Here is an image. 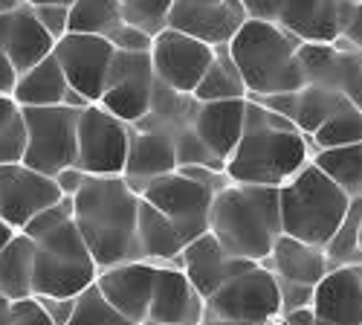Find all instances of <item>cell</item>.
Masks as SVG:
<instances>
[{
	"instance_id": "74e56055",
	"label": "cell",
	"mask_w": 362,
	"mask_h": 325,
	"mask_svg": "<svg viewBox=\"0 0 362 325\" xmlns=\"http://www.w3.org/2000/svg\"><path fill=\"white\" fill-rule=\"evenodd\" d=\"M73 218V198L70 195H64L58 203H52L49 210H44V212H38L33 221H29L23 229H18V232H23V235H29V239H41V235H47V232H52L55 227H62V224H67Z\"/></svg>"
},
{
	"instance_id": "30bf717a",
	"label": "cell",
	"mask_w": 362,
	"mask_h": 325,
	"mask_svg": "<svg viewBox=\"0 0 362 325\" xmlns=\"http://www.w3.org/2000/svg\"><path fill=\"white\" fill-rule=\"evenodd\" d=\"M250 18L276 23L301 44H337L342 0H244Z\"/></svg>"
},
{
	"instance_id": "8d00e7d4",
	"label": "cell",
	"mask_w": 362,
	"mask_h": 325,
	"mask_svg": "<svg viewBox=\"0 0 362 325\" xmlns=\"http://www.w3.org/2000/svg\"><path fill=\"white\" fill-rule=\"evenodd\" d=\"M119 6H122L128 23L145 29L151 35H157L160 29H165L171 0H119Z\"/></svg>"
},
{
	"instance_id": "8992f818",
	"label": "cell",
	"mask_w": 362,
	"mask_h": 325,
	"mask_svg": "<svg viewBox=\"0 0 362 325\" xmlns=\"http://www.w3.org/2000/svg\"><path fill=\"white\" fill-rule=\"evenodd\" d=\"M99 276L73 218L35 239V279L33 297H78Z\"/></svg>"
},
{
	"instance_id": "ac0fdd59",
	"label": "cell",
	"mask_w": 362,
	"mask_h": 325,
	"mask_svg": "<svg viewBox=\"0 0 362 325\" xmlns=\"http://www.w3.org/2000/svg\"><path fill=\"white\" fill-rule=\"evenodd\" d=\"M154 276H157V264L125 261V264H113V268L99 270L93 285L119 314L139 325L148 319L151 293H154Z\"/></svg>"
},
{
	"instance_id": "f6af8a7d",
	"label": "cell",
	"mask_w": 362,
	"mask_h": 325,
	"mask_svg": "<svg viewBox=\"0 0 362 325\" xmlns=\"http://www.w3.org/2000/svg\"><path fill=\"white\" fill-rule=\"evenodd\" d=\"M269 110H276L281 116H287V120H293L296 116V105H298V91H287V93H269V96H247Z\"/></svg>"
},
{
	"instance_id": "91938a15",
	"label": "cell",
	"mask_w": 362,
	"mask_h": 325,
	"mask_svg": "<svg viewBox=\"0 0 362 325\" xmlns=\"http://www.w3.org/2000/svg\"><path fill=\"white\" fill-rule=\"evenodd\" d=\"M351 4H362V0H351Z\"/></svg>"
},
{
	"instance_id": "4fadbf2b",
	"label": "cell",
	"mask_w": 362,
	"mask_h": 325,
	"mask_svg": "<svg viewBox=\"0 0 362 325\" xmlns=\"http://www.w3.org/2000/svg\"><path fill=\"white\" fill-rule=\"evenodd\" d=\"M148 55H151V67H154L157 81H163L177 93L194 96L200 79L206 76L209 64L215 58V47L165 26L151 41Z\"/></svg>"
},
{
	"instance_id": "d590c367",
	"label": "cell",
	"mask_w": 362,
	"mask_h": 325,
	"mask_svg": "<svg viewBox=\"0 0 362 325\" xmlns=\"http://www.w3.org/2000/svg\"><path fill=\"white\" fill-rule=\"evenodd\" d=\"M67 325H136V322H131L128 317L119 314L99 293V287L90 285L84 293L76 297V311H73Z\"/></svg>"
},
{
	"instance_id": "e0dca14e",
	"label": "cell",
	"mask_w": 362,
	"mask_h": 325,
	"mask_svg": "<svg viewBox=\"0 0 362 325\" xmlns=\"http://www.w3.org/2000/svg\"><path fill=\"white\" fill-rule=\"evenodd\" d=\"M298 58L305 84L337 91L362 110V62L356 50H345L339 44H301Z\"/></svg>"
},
{
	"instance_id": "f1b7e54d",
	"label": "cell",
	"mask_w": 362,
	"mask_h": 325,
	"mask_svg": "<svg viewBox=\"0 0 362 325\" xmlns=\"http://www.w3.org/2000/svg\"><path fill=\"white\" fill-rule=\"evenodd\" d=\"M247 84L240 79L232 55L226 47H215V58L209 64L206 76L200 79L194 99L197 102H226V99H247Z\"/></svg>"
},
{
	"instance_id": "836d02e7",
	"label": "cell",
	"mask_w": 362,
	"mask_h": 325,
	"mask_svg": "<svg viewBox=\"0 0 362 325\" xmlns=\"http://www.w3.org/2000/svg\"><path fill=\"white\" fill-rule=\"evenodd\" d=\"M310 142H313L316 152L362 142V110H359L356 105H351V102L342 105L322 128H316V131L310 134Z\"/></svg>"
},
{
	"instance_id": "9a60e30c",
	"label": "cell",
	"mask_w": 362,
	"mask_h": 325,
	"mask_svg": "<svg viewBox=\"0 0 362 325\" xmlns=\"http://www.w3.org/2000/svg\"><path fill=\"white\" fill-rule=\"evenodd\" d=\"M247 18L244 0H171L165 26L209 47H226Z\"/></svg>"
},
{
	"instance_id": "ee69618b",
	"label": "cell",
	"mask_w": 362,
	"mask_h": 325,
	"mask_svg": "<svg viewBox=\"0 0 362 325\" xmlns=\"http://www.w3.org/2000/svg\"><path fill=\"white\" fill-rule=\"evenodd\" d=\"M35 300L41 302V308L47 311L52 325H67L76 311V297H35Z\"/></svg>"
},
{
	"instance_id": "9c48e42d",
	"label": "cell",
	"mask_w": 362,
	"mask_h": 325,
	"mask_svg": "<svg viewBox=\"0 0 362 325\" xmlns=\"http://www.w3.org/2000/svg\"><path fill=\"white\" fill-rule=\"evenodd\" d=\"M218 189L197 183L194 177L183 171H168L163 177L148 181L139 192L142 200H148L154 210H160L183 235V241H194L203 232H209V218H212V203Z\"/></svg>"
},
{
	"instance_id": "8fae6325",
	"label": "cell",
	"mask_w": 362,
	"mask_h": 325,
	"mask_svg": "<svg viewBox=\"0 0 362 325\" xmlns=\"http://www.w3.org/2000/svg\"><path fill=\"white\" fill-rule=\"evenodd\" d=\"M131 125L116 120L99 102L78 113V152L76 166L90 177H116L125 171Z\"/></svg>"
},
{
	"instance_id": "cb8c5ba5",
	"label": "cell",
	"mask_w": 362,
	"mask_h": 325,
	"mask_svg": "<svg viewBox=\"0 0 362 325\" xmlns=\"http://www.w3.org/2000/svg\"><path fill=\"white\" fill-rule=\"evenodd\" d=\"M313 311L330 325H362V264L330 268L316 285Z\"/></svg>"
},
{
	"instance_id": "b9f144b4",
	"label": "cell",
	"mask_w": 362,
	"mask_h": 325,
	"mask_svg": "<svg viewBox=\"0 0 362 325\" xmlns=\"http://www.w3.org/2000/svg\"><path fill=\"white\" fill-rule=\"evenodd\" d=\"M35 18L44 23L47 33L58 41L62 35H67V18H70V6H58V4H47V6H33Z\"/></svg>"
},
{
	"instance_id": "f546056e",
	"label": "cell",
	"mask_w": 362,
	"mask_h": 325,
	"mask_svg": "<svg viewBox=\"0 0 362 325\" xmlns=\"http://www.w3.org/2000/svg\"><path fill=\"white\" fill-rule=\"evenodd\" d=\"M122 23L125 12L119 6V0H73L70 4L67 33L110 38Z\"/></svg>"
},
{
	"instance_id": "816d5d0a",
	"label": "cell",
	"mask_w": 362,
	"mask_h": 325,
	"mask_svg": "<svg viewBox=\"0 0 362 325\" xmlns=\"http://www.w3.org/2000/svg\"><path fill=\"white\" fill-rule=\"evenodd\" d=\"M21 6H26V0H0V15H9Z\"/></svg>"
},
{
	"instance_id": "52a82bcc",
	"label": "cell",
	"mask_w": 362,
	"mask_h": 325,
	"mask_svg": "<svg viewBox=\"0 0 362 325\" xmlns=\"http://www.w3.org/2000/svg\"><path fill=\"white\" fill-rule=\"evenodd\" d=\"M78 113L76 108H23L26 149L21 163L33 171L55 177L62 169L76 166L78 152Z\"/></svg>"
},
{
	"instance_id": "603a6c76",
	"label": "cell",
	"mask_w": 362,
	"mask_h": 325,
	"mask_svg": "<svg viewBox=\"0 0 362 325\" xmlns=\"http://www.w3.org/2000/svg\"><path fill=\"white\" fill-rule=\"evenodd\" d=\"M168 171H177V152L171 134L160 128L131 125L128 137V160L122 177L131 183L134 192H142V186L154 177H163Z\"/></svg>"
},
{
	"instance_id": "ffe728a7",
	"label": "cell",
	"mask_w": 362,
	"mask_h": 325,
	"mask_svg": "<svg viewBox=\"0 0 362 325\" xmlns=\"http://www.w3.org/2000/svg\"><path fill=\"white\" fill-rule=\"evenodd\" d=\"M177 268L186 273V279L197 287V293L203 300H209L218 287H223L232 276H238L240 270H247L250 264L255 261H244V258H235L229 256L212 232H203L200 239L189 241L183 247V253L177 256Z\"/></svg>"
},
{
	"instance_id": "681fc988",
	"label": "cell",
	"mask_w": 362,
	"mask_h": 325,
	"mask_svg": "<svg viewBox=\"0 0 362 325\" xmlns=\"http://www.w3.org/2000/svg\"><path fill=\"white\" fill-rule=\"evenodd\" d=\"M12 311H15V302L0 293V325H12Z\"/></svg>"
},
{
	"instance_id": "44dd1931",
	"label": "cell",
	"mask_w": 362,
	"mask_h": 325,
	"mask_svg": "<svg viewBox=\"0 0 362 325\" xmlns=\"http://www.w3.org/2000/svg\"><path fill=\"white\" fill-rule=\"evenodd\" d=\"M52 50L55 38L44 29L29 4L9 15H0V55L12 64L18 76L52 55Z\"/></svg>"
},
{
	"instance_id": "83f0119b",
	"label": "cell",
	"mask_w": 362,
	"mask_h": 325,
	"mask_svg": "<svg viewBox=\"0 0 362 325\" xmlns=\"http://www.w3.org/2000/svg\"><path fill=\"white\" fill-rule=\"evenodd\" d=\"M35 279V241L23 232H15L12 241L0 253V293L12 302L33 297Z\"/></svg>"
},
{
	"instance_id": "277c9868",
	"label": "cell",
	"mask_w": 362,
	"mask_h": 325,
	"mask_svg": "<svg viewBox=\"0 0 362 325\" xmlns=\"http://www.w3.org/2000/svg\"><path fill=\"white\" fill-rule=\"evenodd\" d=\"M226 50L250 96L287 93L305 87V70H301L298 58L301 41L287 35L276 23L247 18L238 35L226 44Z\"/></svg>"
},
{
	"instance_id": "9f6ffc18",
	"label": "cell",
	"mask_w": 362,
	"mask_h": 325,
	"mask_svg": "<svg viewBox=\"0 0 362 325\" xmlns=\"http://www.w3.org/2000/svg\"><path fill=\"white\" fill-rule=\"evenodd\" d=\"M139 325H163V322H151V319H145V322H139Z\"/></svg>"
},
{
	"instance_id": "484cf974",
	"label": "cell",
	"mask_w": 362,
	"mask_h": 325,
	"mask_svg": "<svg viewBox=\"0 0 362 325\" xmlns=\"http://www.w3.org/2000/svg\"><path fill=\"white\" fill-rule=\"evenodd\" d=\"M67 93H70V84L62 64L55 62V55H47L44 62L23 70L15 79L9 96L21 108H55V105H64Z\"/></svg>"
},
{
	"instance_id": "d6986e66",
	"label": "cell",
	"mask_w": 362,
	"mask_h": 325,
	"mask_svg": "<svg viewBox=\"0 0 362 325\" xmlns=\"http://www.w3.org/2000/svg\"><path fill=\"white\" fill-rule=\"evenodd\" d=\"M203 317H206V300L186 279V273L174 261L157 264L148 319L163 325H200Z\"/></svg>"
},
{
	"instance_id": "5b68a950",
	"label": "cell",
	"mask_w": 362,
	"mask_h": 325,
	"mask_svg": "<svg viewBox=\"0 0 362 325\" xmlns=\"http://www.w3.org/2000/svg\"><path fill=\"white\" fill-rule=\"evenodd\" d=\"M351 200L354 198L339 189L327 174H322L310 160L290 183L279 189L281 232L298 241L325 247L342 224Z\"/></svg>"
},
{
	"instance_id": "ba28073f",
	"label": "cell",
	"mask_w": 362,
	"mask_h": 325,
	"mask_svg": "<svg viewBox=\"0 0 362 325\" xmlns=\"http://www.w3.org/2000/svg\"><path fill=\"white\" fill-rule=\"evenodd\" d=\"M281 317L279 279L267 264H250L206 300L203 319H232L267 325Z\"/></svg>"
},
{
	"instance_id": "2e32d148",
	"label": "cell",
	"mask_w": 362,
	"mask_h": 325,
	"mask_svg": "<svg viewBox=\"0 0 362 325\" xmlns=\"http://www.w3.org/2000/svg\"><path fill=\"white\" fill-rule=\"evenodd\" d=\"M62 198L64 195L52 177L26 169L23 163L0 166V221H6L12 229H23Z\"/></svg>"
},
{
	"instance_id": "ab89813d",
	"label": "cell",
	"mask_w": 362,
	"mask_h": 325,
	"mask_svg": "<svg viewBox=\"0 0 362 325\" xmlns=\"http://www.w3.org/2000/svg\"><path fill=\"white\" fill-rule=\"evenodd\" d=\"M107 41H110L119 52H148V50H151V41H154V35L125 21Z\"/></svg>"
},
{
	"instance_id": "7dc6e473",
	"label": "cell",
	"mask_w": 362,
	"mask_h": 325,
	"mask_svg": "<svg viewBox=\"0 0 362 325\" xmlns=\"http://www.w3.org/2000/svg\"><path fill=\"white\" fill-rule=\"evenodd\" d=\"M281 319L287 325H316V311H313V305L310 308H298V311L281 314Z\"/></svg>"
},
{
	"instance_id": "4316f807",
	"label": "cell",
	"mask_w": 362,
	"mask_h": 325,
	"mask_svg": "<svg viewBox=\"0 0 362 325\" xmlns=\"http://www.w3.org/2000/svg\"><path fill=\"white\" fill-rule=\"evenodd\" d=\"M136 241H139V258L151 261V264H171V261H177V256L186 247L177 227L160 210H154L148 200L139 203Z\"/></svg>"
},
{
	"instance_id": "e575fe53",
	"label": "cell",
	"mask_w": 362,
	"mask_h": 325,
	"mask_svg": "<svg viewBox=\"0 0 362 325\" xmlns=\"http://www.w3.org/2000/svg\"><path fill=\"white\" fill-rule=\"evenodd\" d=\"M23 149H26L23 108L9 93H0V166L21 163Z\"/></svg>"
},
{
	"instance_id": "60d3db41",
	"label": "cell",
	"mask_w": 362,
	"mask_h": 325,
	"mask_svg": "<svg viewBox=\"0 0 362 325\" xmlns=\"http://www.w3.org/2000/svg\"><path fill=\"white\" fill-rule=\"evenodd\" d=\"M313 285H298V282H287L279 279V300H281V314L298 311V308H310L313 305Z\"/></svg>"
},
{
	"instance_id": "f907efd6",
	"label": "cell",
	"mask_w": 362,
	"mask_h": 325,
	"mask_svg": "<svg viewBox=\"0 0 362 325\" xmlns=\"http://www.w3.org/2000/svg\"><path fill=\"white\" fill-rule=\"evenodd\" d=\"M15 232H18V229H12L6 221H0V253H4V247L12 241V235H15Z\"/></svg>"
},
{
	"instance_id": "6f0895ef",
	"label": "cell",
	"mask_w": 362,
	"mask_h": 325,
	"mask_svg": "<svg viewBox=\"0 0 362 325\" xmlns=\"http://www.w3.org/2000/svg\"><path fill=\"white\" fill-rule=\"evenodd\" d=\"M359 247H362V227H359Z\"/></svg>"
},
{
	"instance_id": "94428289",
	"label": "cell",
	"mask_w": 362,
	"mask_h": 325,
	"mask_svg": "<svg viewBox=\"0 0 362 325\" xmlns=\"http://www.w3.org/2000/svg\"><path fill=\"white\" fill-rule=\"evenodd\" d=\"M359 62H362V52H359Z\"/></svg>"
},
{
	"instance_id": "f5cc1de1",
	"label": "cell",
	"mask_w": 362,
	"mask_h": 325,
	"mask_svg": "<svg viewBox=\"0 0 362 325\" xmlns=\"http://www.w3.org/2000/svg\"><path fill=\"white\" fill-rule=\"evenodd\" d=\"M29 6H47V4H58V6H70L73 0H26Z\"/></svg>"
},
{
	"instance_id": "bcb514c9",
	"label": "cell",
	"mask_w": 362,
	"mask_h": 325,
	"mask_svg": "<svg viewBox=\"0 0 362 325\" xmlns=\"http://www.w3.org/2000/svg\"><path fill=\"white\" fill-rule=\"evenodd\" d=\"M87 177L90 174H84L78 166H70V169H62V171H58L55 177H52V181L58 183V189H62V195H76L81 186H84V181H87Z\"/></svg>"
},
{
	"instance_id": "7402d4cb",
	"label": "cell",
	"mask_w": 362,
	"mask_h": 325,
	"mask_svg": "<svg viewBox=\"0 0 362 325\" xmlns=\"http://www.w3.org/2000/svg\"><path fill=\"white\" fill-rule=\"evenodd\" d=\"M244 113H247V99L197 102L192 128L200 137V142L212 152V157L223 166V171L235 145L244 137Z\"/></svg>"
},
{
	"instance_id": "d4e9b609",
	"label": "cell",
	"mask_w": 362,
	"mask_h": 325,
	"mask_svg": "<svg viewBox=\"0 0 362 325\" xmlns=\"http://www.w3.org/2000/svg\"><path fill=\"white\" fill-rule=\"evenodd\" d=\"M264 264L276 273V279H287V282H298V285H313V287L330 270L325 247L298 241V239H293V235H281Z\"/></svg>"
},
{
	"instance_id": "db71d44e",
	"label": "cell",
	"mask_w": 362,
	"mask_h": 325,
	"mask_svg": "<svg viewBox=\"0 0 362 325\" xmlns=\"http://www.w3.org/2000/svg\"><path fill=\"white\" fill-rule=\"evenodd\" d=\"M200 325H255V322H232V319H203Z\"/></svg>"
},
{
	"instance_id": "c3c4849f",
	"label": "cell",
	"mask_w": 362,
	"mask_h": 325,
	"mask_svg": "<svg viewBox=\"0 0 362 325\" xmlns=\"http://www.w3.org/2000/svg\"><path fill=\"white\" fill-rule=\"evenodd\" d=\"M15 79H18V73L12 70V64L6 62V58L0 55V93H12Z\"/></svg>"
},
{
	"instance_id": "7c38bea8",
	"label": "cell",
	"mask_w": 362,
	"mask_h": 325,
	"mask_svg": "<svg viewBox=\"0 0 362 325\" xmlns=\"http://www.w3.org/2000/svg\"><path fill=\"white\" fill-rule=\"evenodd\" d=\"M154 84H157V76H154V67H151L148 52H119L116 50L99 105L107 113H113L116 120H122L125 125H136L151 110Z\"/></svg>"
},
{
	"instance_id": "4dcf8cb0",
	"label": "cell",
	"mask_w": 362,
	"mask_h": 325,
	"mask_svg": "<svg viewBox=\"0 0 362 325\" xmlns=\"http://www.w3.org/2000/svg\"><path fill=\"white\" fill-rule=\"evenodd\" d=\"M313 166L327 174L339 189L351 198L362 195V142L339 145V149H322L313 154Z\"/></svg>"
},
{
	"instance_id": "1f68e13d",
	"label": "cell",
	"mask_w": 362,
	"mask_h": 325,
	"mask_svg": "<svg viewBox=\"0 0 362 325\" xmlns=\"http://www.w3.org/2000/svg\"><path fill=\"white\" fill-rule=\"evenodd\" d=\"M342 105H348V99L337 91H327L319 84H305L298 91V105H296V116L293 122L301 134H313L316 128H322L330 116H334Z\"/></svg>"
},
{
	"instance_id": "f35d334b",
	"label": "cell",
	"mask_w": 362,
	"mask_h": 325,
	"mask_svg": "<svg viewBox=\"0 0 362 325\" xmlns=\"http://www.w3.org/2000/svg\"><path fill=\"white\" fill-rule=\"evenodd\" d=\"M339 47L362 52V4L342 0V18H339Z\"/></svg>"
},
{
	"instance_id": "11a10c76",
	"label": "cell",
	"mask_w": 362,
	"mask_h": 325,
	"mask_svg": "<svg viewBox=\"0 0 362 325\" xmlns=\"http://www.w3.org/2000/svg\"><path fill=\"white\" fill-rule=\"evenodd\" d=\"M267 325H287V322H284V319L279 317V319H273V322H267Z\"/></svg>"
},
{
	"instance_id": "3957f363",
	"label": "cell",
	"mask_w": 362,
	"mask_h": 325,
	"mask_svg": "<svg viewBox=\"0 0 362 325\" xmlns=\"http://www.w3.org/2000/svg\"><path fill=\"white\" fill-rule=\"evenodd\" d=\"M209 232L218 244L244 261H267L276 241L281 239V212H279V189L273 186H247L226 183L212 203Z\"/></svg>"
},
{
	"instance_id": "5bb4252c",
	"label": "cell",
	"mask_w": 362,
	"mask_h": 325,
	"mask_svg": "<svg viewBox=\"0 0 362 325\" xmlns=\"http://www.w3.org/2000/svg\"><path fill=\"white\" fill-rule=\"evenodd\" d=\"M52 55H55V62L62 64L67 84L81 99L96 105L105 93V84H107L113 58H116V47L102 35L67 33L55 41Z\"/></svg>"
},
{
	"instance_id": "d6a6232c",
	"label": "cell",
	"mask_w": 362,
	"mask_h": 325,
	"mask_svg": "<svg viewBox=\"0 0 362 325\" xmlns=\"http://www.w3.org/2000/svg\"><path fill=\"white\" fill-rule=\"evenodd\" d=\"M359 227H362V195L351 200L342 224L337 227V232L330 235V241L325 244V256L330 261V268H356V264H362Z\"/></svg>"
},
{
	"instance_id": "680465c9",
	"label": "cell",
	"mask_w": 362,
	"mask_h": 325,
	"mask_svg": "<svg viewBox=\"0 0 362 325\" xmlns=\"http://www.w3.org/2000/svg\"><path fill=\"white\" fill-rule=\"evenodd\" d=\"M316 325H330V322H322V319H316Z\"/></svg>"
},
{
	"instance_id": "6da1fadb",
	"label": "cell",
	"mask_w": 362,
	"mask_h": 325,
	"mask_svg": "<svg viewBox=\"0 0 362 325\" xmlns=\"http://www.w3.org/2000/svg\"><path fill=\"white\" fill-rule=\"evenodd\" d=\"M316 149L293 120L247 99L244 137L226 160L229 183L281 189L313 160Z\"/></svg>"
},
{
	"instance_id": "7a4b0ae2",
	"label": "cell",
	"mask_w": 362,
	"mask_h": 325,
	"mask_svg": "<svg viewBox=\"0 0 362 325\" xmlns=\"http://www.w3.org/2000/svg\"><path fill=\"white\" fill-rule=\"evenodd\" d=\"M139 203V192L131 189L122 174L87 177L73 195V224L99 270L125 261H142L136 241Z\"/></svg>"
},
{
	"instance_id": "7bdbcfd3",
	"label": "cell",
	"mask_w": 362,
	"mask_h": 325,
	"mask_svg": "<svg viewBox=\"0 0 362 325\" xmlns=\"http://www.w3.org/2000/svg\"><path fill=\"white\" fill-rule=\"evenodd\" d=\"M12 325H52V319L47 317V311L41 308V302L35 297H29V300L15 302Z\"/></svg>"
}]
</instances>
